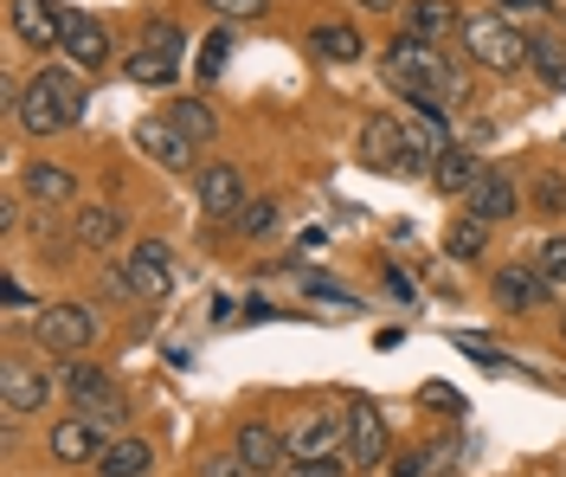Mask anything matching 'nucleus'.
<instances>
[{
	"mask_svg": "<svg viewBox=\"0 0 566 477\" xmlns=\"http://www.w3.org/2000/svg\"><path fill=\"white\" fill-rule=\"evenodd\" d=\"M387 84H392V91H406V97L424 104V111H451V97L463 91L458 65H451L444 52H431V39H419V33H392V45H387Z\"/></svg>",
	"mask_w": 566,
	"mask_h": 477,
	"instance_id": "f257e3e1",
	"label": "nucleus"
},
{
	"mask_svg": "<svg viewBox=\"0 0 566 477\" xmlns=\"http://www.w3.org/2000/svg\"><path fill=\"white\" fill-rule=\"evenodd\" d=\"M84 116V84L59 65H45V72L27 77V91H20V123L33 129V136H59Z\"/></svg>",
	"mask_w": 566,
	"mask_h": 477,
	"instance_id": "f03ea898",
	"label": "nucleus"
},
{
	"mask_svg": "<svg viewBox=\"0 0 566 477\" xmlns=\"http://www.w3.org/2000/svg\"><path fill=\"white\" fill-rule=\"evenodd\" d=\"M463 52L483 65V72H522L534 59V39H522V27L509 13H470L463 20Z\"/></svg>",
	"mask_w": 566,
	"mask_h": 477,
	"instance_id": "7ed1b4c3",
	"label": "nucleus"
},
{
	"mask_svg": "<svg viewBox=\"0 0 566 477\" xmlns=\"http://www.w3.org/2000/svg\"><path fill=\"white\" fill-rule=\"evenodd\" d=\"M33 335H39V349H52V355H84L97 342V310L91 303H45L33 317Z\"/></svg>",
	"mask_w": 566,
	"mask_h": 477,
	"instance_id": "20e7f679",
	"label": "nucleus"
},
{
	"mask_svg": "<svg viewBox=\"0 0 566 477\" xmlns=\"http://www.w3.org/2000/svg\"><path fill=\"white\" fill-rule=\"evenodd\" d=\"M65 387H71V401H77V413H84V419H97V426H123V413H129V406H123V394H116V381H109L104 367H91V362H71L65 367Z\"/></svg>",
	"mask_w": 566,
	"mask_h": 477,
	"instance_id": "39448f33",
	"label": "nucleus"
},
{
	"mask_svg": "<svg viewBox=\"0 0 566 477\" xmlns=\"http://www.w3.org/2000/svg\"><path fill=\"white\" fill-rule=\"evenodd\" d=\"M45 401H52V374H45V362H7L0 367V413H7V419L45 413Z\"/></svg>",
	"mask_w": 566,
	"mask_h": 477,
	"instance_id": "423d86ee",
	"label": "nucleus"
},
{
	"mask_svg": "<svg viewBox=\"0 0 566 477\" xmlns=\"http://www.w3.org/2000/svg\"><path fill=\"white\" fill-rule=\"evenodd\" d=\"M399 136H406V168H438V155H444V111H424L406 97V111H399Z\"/></svg>",
	"mask_w": 566,
	"mask_h": 477,
	"instance_id": "0eeeda50",
	"label": "nucleus"
},
{
	"mask_svg": "<svg viewBox=\"0 0 566 477\" xmlns=\"http://www.w3.org/2000/svg\"><path fill=\"white\" fill-rule=\"evenodd\" d=\"M13 33L27 39L33 52H65L71 13L59 0H13Z\"/></svg>",
	"mask_w": 566,
	"mask_h": 477,
	"instance_id": "6e6552de",
	"label": "nucleus"
},
{
	"mask_svg": "<svg viewBox=\"0 0 566 477\" xmlns=\"http://www.w3.org/2000/svg\"><path fill=\"white\" fill-rule=\"evenodd\" d=\"M342 433H348V465H354V471H374V465H387V419H380L367 401L342 413Z\"/></svg>",
	"mask_w": 566,
	"mask_h": 477,
	"instance_id": "1a4fd4ad",
	"label": "nucleus"
},
{
	"mask_svg": "<svg viewBox=\"0 0 566 477\" xmlns=\"http://www.w3.org/2000/svg\"><path fill=\"white\" fill-rule=\"evenodd\" d=\"M463 207L495 226V220H509V214H522V187L509 182V168H476V182L463 187Z\"/></svg>",
	"mask_w": 566,
	"mask_h": 477,
	"instance_id": "9d476101",
	"label": "nucleus"
},
{
	"mask_svg": "<svg viewBox=\"0 0 566 477\" xmlns=\"http://www.w3.org/2000/svg\"><path fill=\"white\" fill-rule=\"evenodd\" d=\"M193 200H200V214H212V220H239V207H245V182H239V168H226V162L200 168Z\"/></svg>",
	"mask_w": 566,
	"mask_h": 477,
	"instance_id": "9b49d317",
	"label": "nucleus"
},
{
	"mask_svg": "<svg viewBox=\"0 0 566 477\" xmlns=\"http://www.w3.org/2000/svg\"><path fill=\"white\" fill-rule=\"evenodd\" d=\"M283 445H290V458H342V452H348V433H342V419H328V413H303Z\"/></svg>",
	"mask_w": 566,
	"mask_h": 477,
	"instance_id": "f8f14e48",
	"label": "nucleus"
},
{
	"mask_svg": "<svg viewBox=\"0 0 566 477\" xmlns=\"http://www.w3.org/2000/svg\"><path fill=\"white\" fill-rule=\"evenodd\" d=\"M136 143H142V155H155V162H161V168H175V175L193 162V136L180 129L175 116H148V123L136 129Z\"/></svg>",
	"mask_w": 566,
	"mask_h": 477,
	"instance_id": "ddd939ff",
	"label": "nucleus"
},
{
	"mask_svg": "<svg viewBox=\"0 0 566 477\" xmlns=\"http://www.w3.org/2000/svg\"><path fill=\"white\" fill-rule=\"evenodd\" d=\"M104 445H109L104 426H97V419H84V413L52 426V458H59V465H91V458H104Z\"/></svg>",
	"mask_w": 566,
	"mask_h": 477,
	"instance_id": "4468645a",
	"label": "nucleus"
},
{
	"mask_svg": "<svg viewBox=\"0 0 566 477\" xmlns=\"http://www.w3.org/2000/svg\"><path fill=\"white\" fill-rule=\"evenodd\" d=\"M123 284H129L136 297H168V291H175V271H168V246L142 239L136 252H129V271H123Z\"/></svg>",
	"mask_w": 566,
	"mask_h": 477,
	"instance_id": "2eb2a0df",
	"label": "nucleus"
},
{
	"mask_svg": "<svg viewBox=\"0 0 566 477\" xmlns=\"http://www.w3.org/2000/svg\"><path fill=\"white\" fill-rule=\"evenodd\" d=\"M547 291H554V284L541 278V265H509V271H495V303H502V310H541Z\"/></svg>",
	"mask_w": 566,
	"mask_h": 477,
	"instance_id": "dca6fc26",
	"label": "nucleus"
},
{
	"mask_svg": "<svg viewBox=\"0 0 566 477\" xmlns=\"http://www.w3.org/2000/svg\"><path fill=\"white\" fill-rule=\"evenodd\" d=\"M65 52H71V65H77V72H104V65H109V33L91 20V13H71Z\"/></svg>",
	"mask_w": 566,
	"mask_h": 477,
	"instance_id": "f3484780",
	"label": "nucleus"
},
{
	"mask_svg": "<svg viewBox=\"0 0 566 477\" xmlns=\"http://www.w3.org/2000/svg\"><path fill=\"white\" fill-rule=\"evenodd\" d=\"M232 452H239V458H245V471H277L283 458H290V445L277 439V433H271V426H258V419H245V426H239V439H232Z\"/></svg>",
	"mask_w": 566,
	"mask_h": 477,
	"instance_id": "a211bd4d",
	"label": "nucleus"
},
{
	"mask_svg": "<svg viewBox=\"0 0 566 477\" xmlns=\"http://www.w3.org/2000/svg\"><path fill=\"white\" fill-rule=\"evenodd\" d=\"M360 155L374 168H406V136H399V116H374L360 129Z\"/></svg>",
	"mask_w": 566,
	"mask_h": 477,
	"instance_id": "6ab92c4d",
	"label": "nucleus"
},
{
	"mask_svg": "<svg viewBox=\"0 0 566 477\" xmlns=\"http://www.w3.org/2000/svg\"><path fill=\"white\" fill-rule=\"evenodd\" d=\"M116 232H123V214H116V207H77V220H71V239H77L84 252H104Z\"/></svg>",
	"mask_w": 566,
	"mask_h": 477,
	"instance_id": "aec40b11",
	"label": "nucleus"
},
{
	"mask_svg": "<svg viewBox=\"0 0 566 477\" xmlns=\"http://www.w3.org/2000/svg\"><path fill=\"white\" fill-rule=\"evenodd\" d=\"M148 465H155V458H148V439H109L104 458H97L104 477H142Z\"/></svg>",
	"mask_w": 566,
	"mask_h": 477,
	"instance_id": "412c9836",
	"label": "nucleus"
},
{
	"mask_svg": "<svg viewBox=\"0 0 566 477\" xmlns=\"http://www.w3.org/2000/svg\"><path fill=\"white\" fill-rule=\"evenodd\" d=\"M27 194L33 200H52V207H71L77 200V182H71L65 168H52V162H33L27 168Z\"/></svg>",
	"mask_w": 566,
	"mask_h": 477,
	"instance_id": "4be33fe9",
	"label": "nucleus"
},
{
	"mask_svg": "<svg viewBox=\"0 0 566 477\" xmlns=\"http://www.w3.org/2000/svg\"><path fill=\"white\" fill-rule=\"evenodd\" d=\"M451 27H458L451 0H412V13H406V33H419V39H438V33H451Z\"/></svg>",
	"mask_w": 566,
	"mask_h": 477,
	"instance_id": "5701e85b",
	"label": "nucleus"
},
{
	"mask_svg": "<svg viewBox=\"0 0 566 477\" xmlns=\"http://www.w3.org/2000/svg\"><path fill=\"white\" fill-rule=\"evenodd\" d=\"M483 239H490V220H476L470 207L444 226V252H451V258H476V252H483Z\"/></svg>",
	"mask_w": 566,
	"mask_h": 477,
	"instance_id": "b1692460",
	"label": "nucleus"
},
{
	"mask_svg": "<svg viewBox=\"0 0 566 477\" xmlns=\"http://www.w3.org/2000/svg\"><path fill=\"white\" fill-rule=\"evenodd\" d=\"M310 52L335 59V65H354L367 45H360V33H354V27H316V33H310Z\"/></svg>",
	"mask_w": 566,
	"mask_h": 477,
	"instance_id": "393cba45",
	"label": "nucleus"
},
{
	"mask_svg": "<svg viewBox=\"0 0 566 477\" xmlns=\"http://www.w3.org/2000/svg\"><path fill=\"white\" fill-rule=\"evenodd\" d=\"M431 182L444 187V194H463V187L476 182V155H463V148H444V155H438V168H431Z\"/></svg>",
	"mask_w": 566,
	"mask_h": 477,
	"instance_id": "a878e982",
	"label": "nucleus"
},
{
	"mask_svg": "<svg viewBox=\"0 0 566 477\" xmlns=\"http://www.w3.org/2000/svg\"><path fill=\"white\" fill-rule=\"evenodd\" d=\"M534 72H541V84L547 91H566V45L560 39H534V59H528Z\"/></svg>",
	"mask_w": 566,
	"mask_h": 477,
	"instance_id": "bb28decb",
	"label": "nucleus"
},
{
	"mask_svg": "<svg viewBox=\"0 0 566 477\" xmlns=\"http://www.w3.org/2000/svg\"><path fill=\"white\" fill-rule=\"evenodd\" d=\"M129 77H136V84H168V77H175V59H161V52L142 45L136 59H129Z\"/></svg>",
	"mask_w": 566,
	"mask_h": 477,
	"instance_id": "cd10ccee",
	"label": "nucleus"
},
{
	"mask_svg": "<svg viewBox=\"0 0 566 477\" xmlns=\"http://www.w3.org/2000/svg\"><path fill=\"white\" fill-rule=\"evenodd\" d=\"M142 45H148V52H161V59H175V65H180V45H187V39H180V27H175V20H155V27L142 33Z\"/></svg>",
	"mask_w": 566,
	"mask_h": 477,
	"instance_id": "c85d7f7f",
	"label": "nucleus"
},
{
	"mask_svg": "<svg viewBox=\"0 0 566 477\" xmlns=\"http://www.w3.org/2000/svg\"><path fill=\"white\" fill-rule=\"evenodd\" d=\"M444 458H451V445H438V452H406V458L392 465V477H431Z\"/></svg>",
	"mask_w": 566,
	"mask_h": 477,
	"instance_id": "c756f323",
	"label": "nucleus"
},
{
	"mask_svg": "<svg viewBox=\"0 0 566 477\" xmlns=\"http://www.w3.org/2000/svg\"><path fill=\"white\" fill-rule=\"evenodd\" d=\"M541 278H547L554 291H560V284H566V232H554V239L541 246Z\"/></svg>",
	"mask_w": 566,
	"mask_h": 477,
	"instance_id": "7c9ffc66",
	"label": "nucleus"
},
{
	"mask_svg": "<svg viewBox=\"0 0 566 477\" xmlns=\"http://www.w3.org/2000/svg\"><path fill=\"white\" fill-rule=\"evenodd\" d=\"M277 226V200H245L239 207V232H271Z\"/></svg>",
	"mask_w": 566,
	"mask_h": 477,
	"instance_id": "2f4dec72",
	"label": "nucleus"
},
{
	"mask_svg": "<svg viewBox=\"0 0 566 477\" xmlns=\"http://www.w3.org/2000/svg\"><path fill=\"white\" fill-rule=\"evenodd\" d=\"M175 123L193 136V143H207V136H212V111H207V104H175Z\"/></svg>",
	"mask_w": 566,
	"mask_h": 477,
	"instance_id": "473e14b6",
	"label": "nucleus"
},
{
	"mask_svg": "<svg viewBox=\"0 0 566 477\" xmlns=\"http://www.w3.org/2000/svg\"><path fill=\"white\" fill-rule=\"evenodd\" d=\"M342 458H290V477H342Z\"/></svg>",
	"mask_w": 566,
	"mask_h": 477,
	"instance_id": "72a5a7b5",
	"label": "nucleus"
},
{
	"mask_svg": "<svg viewBox=\"0 0 566 477\" xmlns=\"http://www.w3.org/2000/svg\"><path fill=\"white\" fill-rule=\"evenodd\" d=\"M534 200H541L547 214H560V207H566V182H560V175H541V182H534Z\"/></svg>",
	"mask_w": 566,
	"mask_h": 477,
	"instance_id": "f704fd0d",
	"label": "nucleus"
},
{
	"mask_svg": "<svg viewBox=\"0 0 566 477\" xmlns=\"http://www.w3.org/2000/svg\"><path fill=\"white\" fill-rule=\"evenodd\" d=\"M207 7H219V13H232V20H258L271 0H207Z\"/></svg>",
	"mask_w": 566,
	"mask_h": 477,
	"instance_id": "c9c22d12",
	"label": "nucleus"
},
{
	"mask_svg": "<svg viewBox=\"0 0 566 477\" xmlns=\"http://www.w3.org/2000/svg\"><path fill=\"white\" fill-rule=\"evenodd\" d=\"M226 52H232V39H226V33H212V39H207V59H200V72L212 77L219 65H226Z\"/></svg>",
	"mask_w": 566,
	"mask_h": 477,
	"instance_id": "e433bc0d",
	"label": "nucleus"
},
{
	"mask_svg": "<svg viewBox=\"0 0 566 477\" xmlns=\"http://www.w3.org/2000/svg\"><path fill=\"white\" fill-rule=\"evenodd\" d=\"M207 477H251V471L239 452H226V458H207Z\"/></svg>",
	"mask_w": 566,
	"mask_h": 477,
	"instance_id": "4c0bfd02",
	"label": "nucleus"
},
{
	"mask_svg": "<svg viewBox=\"0 0 566 477\" xmlns=\"http://www.w3.org/2000/svg\"><path fill=\"white\" fill-rule=\"evenodd\" d=\"M502 13H541V7H554V0H495Z\"/></svg>",
	"mask_w": 566,
	"mask_h": 477,
	"instance_id": "58836bf2",
	"label": "nucleus"
},
{
	"mask_svg": "<svg viewBox=\"0 0 566 477\" xmlns=\"http://www.w3.org/2000/svg\"><path fill=\"white\" fill-rule=\"evenodd\" d=\"M360 7H367V13H392V7H399V0H360Z\"/></svg>",
	"mask_w": 566,
	"mask_h": 477,
	"instance_id": "ea45409f",
	"label": "nucleus"
},
{
	"mask_svg": "<svg viewBox=\"0 0 566 477\" xmlns=\"http://www.w3.org/2000/svg\"><path fill=\"white\" fill-rule=\"evenodd\" d=\"M251 477H264V471H251Z\"/></svg>",
	"mask_w": 566,
	"mask_h": 477,
	"instance_id": "a19ab883",
	"label": "nucleus"
}]
</instances>
